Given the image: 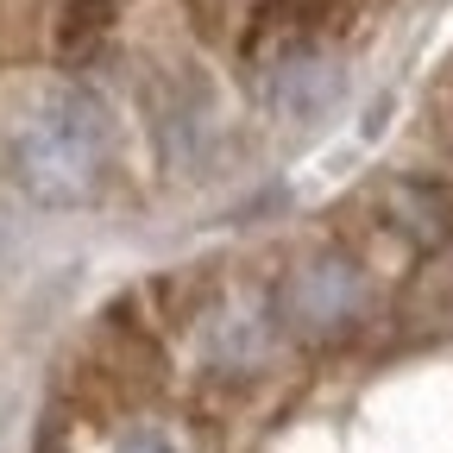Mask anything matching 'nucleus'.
<instances>
[{
  "mask_svg": "<svg viewBox=\"0 0 453 453\" xmlns=\"http://www.w3.org/2000/svg\"><path fill=\"white\" fill-rule=\"evenodd\" d=\"M107 157H113L107 107L82 88H57L13 139V177L38 208H82L101 196Z\"/></svg>",
  "mask_w": 453,
  "mask_h": 453,
  "instance_id": "obj_1",
  "label": "nucleus"
},
{
  "mask_svg": "<svg viewBox=\"0 0 453 453\" xmlns=\"http://www.w3.org/2000/svg\"><path fill=\"white\" fill-rule=\"evenodd\" d=\"M107 26H113V0H70L64 19H57V50L82 57V50H95L107 38Z\"/></svg>",
  "mask_w": 453,
  "mask_h": 453,
  "instance_id": "obj_4",
  "label": "nucleus"
},
{
  "mask_svg": "<svg viewBox=\"0 0 453 453\" xmlns=\"http://www.w3.org/2000/svg\"><path fill=\"white\" fill-rule=\"evenodd\" d=\"M359 309H365V277H359L353 258H309L277 290V321L290 334H309V340H327L340 327H353Z\"/></svg>",
  "mask_w": 453,
  "mask_h": 453,
  "instance_id": "obj_2",
  "label": "nucleus"
},
{
  "mask_svg": "<svg viewBox=\"0 0 453 453\" xmlns=\"http://www.w3.org/2000/svg\"><path fill=\"white\" fill-rule=\"evenodd\" d=\"M334 95H340V70L315 44H283L265 64V101L283 120H315L321 107H334Z\"/></svg>",
  "mask_w": 453,
  "mask_h": 453,
  "instance_id": "obj_3",
  "label": "nucleus"
},
{
  "mask_svg": "<svg viewBox=\"0 0 453 453\" xmlns=\"http://www.w3.org/2000/svg\"><path fill=\"white\" fill-rule=\"evenodd\" d=\"M113 453H177V447H170L164 434H151V428H139V434H127V441L113 447Z\"/></svg>",
  "mask_w": 453,
  "mask_h": 453,
  "instance_id": "obj_6",
  "label": "nucleus"
},
{
  "mask_svg": "<svg viewBox=\"0 0 453 453\" xmlns=\"http://www.w3.org/2000/svg\"><path fill=\"white\" fill-rule=\"evenodd\" d=\"M208 353H214L220 365H252V359L265 353V315H252V309L220 315V321H214V340H208Z\"/></svg>",
  "mask_w": 453,
  "mask_h": 453,
  "instance_id": "obj_5",
  "label": "nucleus"
}]
</instances>
